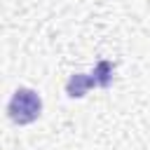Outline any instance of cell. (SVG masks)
I'll list each match as a JSON object with an SVG mask.
<instances>
[{
  "label": "cell",
  "mask_w": 150,
  "mask_h": 150,
  "mask_svg": "<svg viewBox=\"0 0 150 150\" xmlns=\"http://www.w3.org/2000/svg\"><path fill=\"white\" fill-rule=\"evenodd\" d=\"M91 87H96L91 73H73L66 82V94L70 98H82V96H87V91Z\"/></svg>",
  "instance_id": "cell-2"
},
{
  "label": "cell",
  "mask_w": 150,
  "mask_h": 150,
  "mask_svg": "<svg viewBox=\"0 0 150 150\" xmlns=\"http://www.w3.org/2000/svg\"><path fill=\"white\" fill-rule=\"evenodd\" d=\"M112 73H115V63H110V61L101 59V61L94 66V70H91L94 84H96V87H101V89H108V87H110V82H112Z\"/></svg>",
  "instance_id": "cell-3"
},
{
  "label": "cell",
  "mask_w": 150,
  "mask_h": 150,
  "mask_svg": "<svg viewBox=\"0 0 150 150\" xmlns=\"http://www.w3.org/2000/svg\"><path fill=\"white\" fill-rule=\"evenodd\" d=\"M40 115H42V96L30 87L14 89V94L7 101V117L14 124L23 127V124H33Z\"/></svg>",
  "instance_id": "cell-1"
}]
</instances>
